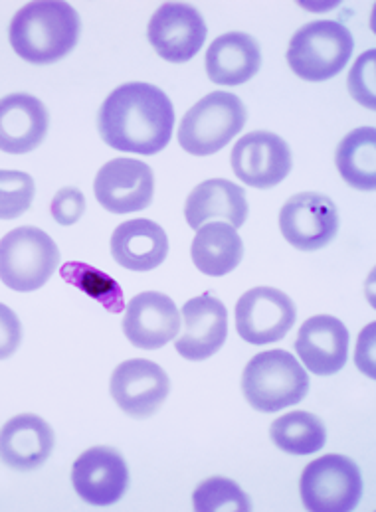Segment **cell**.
Instances as JSON below:
<instances>
[{"instance_id": "obj_1", "label": "cell", "mask_w": 376, "mask_h": 512, "mask_svg": "<svg viewBox=\"0 0 376 512\" xmlns=\"http://www.w3.org/2000/svg\"><path fill=\"white\" fill-rule=\"evenodd\" d=\"M105 145L123 153L157 155L175 131V107L167 93L151 84H125L113 89L97 115Z\"/></svg>"}, {"instance_id": "obj_2", "label": "cell", "mask_w": 376, "mask_h": 512, "mask_svg": "<svg viewBox=\"0 0 376 512\" xmlns=\"http://www.w3.org/2000/svg\"><path fill=\"white\" fill-rule=\"evenodd\" d=\"M14 52L38 66L68 56L80 38V16L68 2H30L22 6L8 30Z\"/></svg>"}, {"instance_id": "obj_3", "label": "cell", "mask_w": 376, "mask_h": 512, "mask_svg": "<svg viewBox=\"0 0 376 512\" xmlns=\"http://www.w3.org/2000/svg\"><path fill=\"white\" fill-rule=\"evenodd\" d=\"M242 392L254 410L276 414L307 396L309 376L291 352L266 350L246 364Z\"/></svg>"}, {"instance_id": "obj_4", "label": "cell", "mask_w": 376, "mask_h": 512, "mask_svg": "<svg viewBox=\"0 0 376 512\" xmlns=\"http://www.w3.org/2000/svg\"><path fill=\"white\" fill-rule=\"evenodd\" d=\"M355 40L347 26L317 20L299 28L287 48V64L305 82H327L347 68Z\"/></svg>"}, {"instance_id": "obj_5", "label": "cell", "mask_w": 376, "mask_h": 512, "mask_svg": "<svg viewBox=\"0 0 376 512\" xmlns=\"http://www.w3.org/2000/svg\"><path fill=\"white\" fill-rule=\"evenodd\" d=\"M248 113L238 95L212 91L192 105L179 127V145L194 157L222 151L246 125Z\"/></svg>"}, {"instance_id": "obj_6", "label": "cell", "mask_w": 376, "mask_h": 512, "mask_svg": "<svg viewBox=\"0 0 376 512\" xmlns=\"http://www.w3.org/2000/svg\"><path fill=\"white\" fill-rule=\"evenodd\" d=\"M58 265L60 250L44 230L20 226L0 240V281L12 291L44 287Z\"/></svg>"}, {"instance_id": "obj_7", "label": "cell", "mask_w": 376, "mask_h": 512, "mask_svg": "<svg viewBox=\"0 0 376 512\" xmlns=\"http://www.w3.org/2000/svg\"><path fill=\"white\" fill-rule=\"evenodd\" d=\"M299 493L307 511H353L363 495L361 469L345 455H323L303 469Z\"/></svg>"}, {"instance_id": "obj_8", "label": "cell", "mask_w": 376, "mask_h": 512, "mask_svg": "<svg viewBox=\"0 0 376 512\" xmlns=\"http://www.w3.org/2000/svg\"><path fill=\"white\" fill-rule=\"evenodd\" d=\"M285 242L301 252H317L329 246L339 232V212L331 198L317 192L291 196L280 212Z\"/></svg>"}, {"instance_id": "obj_9", "label": "cell", "mask_w": 376, "mask_h": 512, "mask_svg": "<svg viewBox=\"0 0 376 512\" xmlns=\"http://www.w3.org/2000/svg\"><path fill=\"white\" fill-rule=\"evenodd\" d=\"M111 398L131 418L145 420L159 412L171 392L167 372L153 360L133 358L121 362L109 384Z\"/></svg>"}, {"instance_id": "obj_10", "label": "cell", "mask_w": 376, "mask_h": 512, "mask_svg": "<svg viewBox=\"0 0 376 512\" xmlns=\"http://www.w3.org/2000/svg\"><path fill=\"white\" fill-rule=\"evenodd\" d=\"M295 317L293 301L274 287H254L236 303L238 337L256 346L282 341L291 331Z\"/></svg>"}, {"instance_id": "obj_11", "label": "cell", "mask_w": 376, "mask_h": 512, "mask_svg": "<svg viewBox=\"0 0 376 512\" xmlns=\"http://www.w3.org/2000/svg\"><path fill=\"white\" fill-rule=\"evenodd\" d=\"M94 192L101 208L111 214L139 212L153 202L155 176L147 163L119 157L99 169Z\"/></svg>"}, {"instance_id": "obj_12", "label": "cell", "mask_w": 376, "mask_h": 512, "mask_svg": "<svg viewBox=\"0 0 376 512\" xmlns=\"http://www.w3.org/2000/svg\"><path fill=\"white\" fill-rule=\"evenodd\" d=\"M206 32V22L194 6L167 2L155 10L147 36L163 60L183 64L200 52Z\"/></svg>"}, {"instance_id": "obj_13", "label": "cell", "mask_w": 376, "mask_h": 512, "mask_svg": "<svg viewBox=\"0 0 376 512\" xmlns=\"http://www.w3.org/2000/svg\"><path fill=\"white\" fill-rule=\"evenodd\" d=\"M232 171L252 188H274L291 172V151L280 135L254 131L244 135L230 155Z\"/></svg>"}, {"instance_id": "obj_14", "label": "cell", "mask_w": 376, "mask_h": 512, "mask_svg": "<svg viewBox=\"0 0 376 512\" xmlns=\"http://www.w3.org/2000/svg\"><path fill=\"white\" fill-rule=\"evenodd\" d=\"M76 493L94 507L115 505L129 487V469L113 447H92L84 451L72 467Z\"/></svg>"}, {"instance_id": "obj_15", "label": "cell", "mask_w": 376, "mask_h": 512, "mask_svg": "<svg viewBox=\"0 0 376 512\" xmlns=\"http://www.w3.org/2000/svg\"><path fill=\"white\" fill-rule=\"evenodd\" d=\"M127 341L143 350H159L181 333V313L175 301L159 291L135 295L123 317Z\"/></svg>"}, {"instance_id": "obj_16", "label": "cell", "mask_w": 376, "mask_h": 512, "mask_svg": "<svg viewBox=\"0 0 376 512\" xmlns=\"http://www.w3.org/2000/svg\"><path fill=\"white\" fill-rule=\"evenodd\" d=\"M181 327L183 333L175 341L177 352L192 362L206 360L226 342L228 311L210 293L198 295L183 305Z\"/></svg>"}, {"instance_id": "obj_17", "label": "cell", "mask_w": 376, "mask_h": 512, "mask_svg": "<svg viewBox=\"0 0 376 512\" xmlns=\"http://www.w3.org/2000/svg\"><path fill=\"white\" fill-rule=\"evenodd\" d=\"M349 329L331 315L307 319L295 339V352L303 366L317 376L337 374L349 358Z\"/></svg>"}, {"instance_id": "obj_18", "label": "cell", "mask_w": 376, "mask_h": 512, "mask_svg": "<svg viewBox=\"0 0 376 512\" xmlns=\"http://www.w3.org/2000/svg\"><path fill=\"white\" fill-rule=\"evenodd\" d=\"M50 117L46 105L28 93H10L0 99V151L24 155L42 145Z\"/></svg>"}, {"instance_id": "obj_19", "label": "cell", "mask_w": 376, "mask_h": 512, "mask_svg": "<svg viewBox=\"0 0 376 512\" xmlns=\"http://www.w3.org/2000/svg\"><path fill=\"white\" fill-rule=\"evenodd\" d=\"M54 449V431L34 414H20L0 429V461L16 471H32L48 461Z\"/></svg>"}, {"instance_id": "obj_20", "label": "cell", "mask_w": 376, "mask_h": 512, "mask_svg": "<svg viewBox=\"0 0 376 512\" xmlns=\"http://www.w3.org/2000/svg\"><path fill=\"white\" fill-rule=\"evenodd\" d=\"M204 66L212 84L242 86L260 72V44L244 32H228L210 44Z\"/></svg>"}, {"instance_id": "obj_21", "label": "cell", "mask_w": 376, "mask_h": 512, "mask_svg": "<svg viewBox=\"0 0 376 512\" xmlns=\"http://www.w3.org/2000/svg\"><path fill=\"white\" fill-rule=\"evenodd\" d=\"M167 254L169 238L153 220H127L111 236V256L129 271H153L165 261Z\"/></svg>"}, {"instance_id": "obj_22", "label": "cell", "mask_w": 376, "mask_h": 512, "mask_svg": "<svg viewBox=\"0 0 376 512\" xmlns=\"http://www.w3.org/2000/svg\"><path fill=\"white\" fill-rule=\"evenodd\" d=\"M185 218L192 230L202 228L214 218H222L238 230L248 218L246 190L226 178H210L200 182L188 194Z\"/></svg>"}, {"instance_id": "obj_23", "label": "cell", "mask_w": 376, "mask_h": 512, "mask_svg": "<svg viewBox=\"0 0 376 512\" xmlns=\"http://www.w3.org/2000/svg\"><path fill=\"white\" fill-rule=\"evenodd\" d=\"M244 256V244L238 230L230 224L208 222L196 230L190 246L194 267L208 277L232 273Z\"/></svg>"}, {"instance_id": "obj_24", "label": "cell", "mask_w": 376, "mask_h": 512, "mask_svg": "<svg viewBox=\"0 0 376 512\" xmlns=\"http://www.w3.org/2000/svg\"><path fill=\"white\" fill-rule=\"evenodd\" d=\"M337 171L343 180L363 192L376 186V133L373 127L351 131L337 147Z\"/></svg>"}, {"instance_id": "obj_25", "label": "cell", "mask_w": 376, "mask_h": 512, "mask_svg": "<svg viewBox=\"0 0 376 512\" xmlns=\"http://www.w3.org/2000/svg\"><path fill=\"white\" fill-rule=\"evenodd\" d=\"M270 437L285 453L311 455L325 447L327 429L309 412H289L272 424Z\"/></svg>"}, {"instance_id": "obj_26", "label": "cell", "mask_w": 376, "mask_h": 512, "mask_svg": "<svg viewBox=\"0 0 376 512\" xmlns=\"http://www.w3.org/2000/svg\"><path fill=\"white\" fill-rule=\"evenodd\" d=\"M60 277L72 287L80 289L88 297L97 301L105 311L117 315L125 311V297L121 285L107 273L95 269L82 261H68L60 269Z\"/></svg>"}, {"instance_id": "obj_27", "label": "cell", "mask_w": 376, "mask_h": 512, "mask_svg": "<svg viewBox=\"0 0 376 512\" xmlns=\"http://www.w3.org/2000/svg\"><path fill=\"white\" fill-rule=\"evenodd\" d=\"M194 511H238L252 509L246 493L226 477H210L202 481L192 495Z\"/></svg>"}, {"instance_id": "obj_28", "label": "cell", "mask_w": 376, "mask_h": 512, "mask_svg": "<svg viewBox=\"0 0 376 512\" xmlns=\"http://www.w3.org/2000/svg\"><path fill=\"white\" fill-rule=\"evenodd\" d=\"M34 178L26 172L0 171V220H14L30 210Z\"/></svg>"}, {"instance_id": "obj_29", "label": "cell", "mask_w": 376, "mask_h": 512, "mask_svg": "<svg viewBox=\"0 0 376 512\" xmlns=\"http://www.w3.org/2000/svg\"><path fill=\"white\" fill-rule=\"evenodd\" d=\"M376 50L365 52L353 66L349 76V91L351 95L369 109L376 107L375 74Z\"/></svg>"}, {"instance_id": "obj_30", "label": "cell", "mask_w": 376, "mask_h": 512, "mask_svg": "<svg viewBox=\"0 0 376 512\" xmlns=\"http://www.w3.org/2000/svg\"><path fill=\"white\" fill-rule=\"evenodd\" d=\"M84 210H86V196L82 190L74 186L58 190L50 206L52 218L60 226H74L84 216Z\"/></svg>"}, {"instance_id": "obj_31", "label": "cell", "mask_w": 376, "mask_h": 512, "mask_svg": "<svg viewBox=\"0 0 376 512\" xmlns=\"http://www.w3.org/2000/svg\"><path fill=\"white\" fill-rule=\"evenodd\" d=\"M22 341V325L16 313L0 303V360L10 358Z\"/></svg>"}, {"instance_id": "obj_32", "label": "cell", "mask_w": 376, "mask_h": 512, "mask_svg": "<svg viewBox=\"0 0 376 512\" xmlns=\"http://www.w3.org/2000/svg\"><path fill=\"white\" fill-rule=\"evenodd\" d=\"M375 323L361 331L359 344H357V366L369 378H375Z\"/></svg>"}]
</instances>
